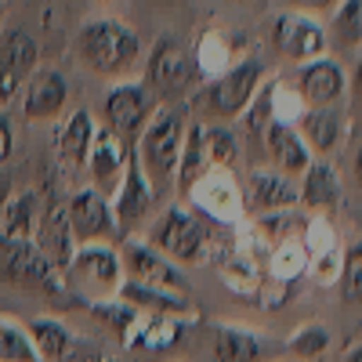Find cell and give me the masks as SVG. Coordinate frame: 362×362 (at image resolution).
Returning a JSON list of instances; mask_svg holds the SVG:
<instances>
[{
	"instance_id": "obj_1",
	"label": "cell",
	"mask_w": 362,
	"mask_h": 362,
	"mask_svg": "<svg viewBox=\"0 0 362 362\" xmlns=\"http://www.w3.org/2000/svg\"><path fill=\"white\" fill-rule=\"evenodd\" d=\"M76 58L95 76H127L141 62V37L119 18H90L76 33Z\"/></svg>"
},
{
	"instance_id": "obj_2",
	"label": "cell",
	"mask_w": 362,
	"mask_h": 362,
	"mask_svg": "<svg viewBox=\"0 0 362 362\" xmlns=\"http://www.w3.org/2000/svg\"><path fill=\"white\" fill-rule=\"evenodd\" d=\"M181 145H185V119L167 105L153 109L148 124L141 127V134L134 141V156L156 192L174 185L177 163H181Z\"/></svg>"
},
{
	"instance_id": "obj_3",
	"label": "cell",
	"mask_w": 362,
	"mask_h": 362,
	"mask_svg": "<svg viewBox=\"0 0 362 362\" xmlns=\"http://www.w3.org/2000/svg\"><path fill=\"white\" fill-rule=\"evenodd\" d=\"M261 83H264V66L257 58H239L214 80H206V87L196 95V105L199 112L210 116V124H228V119H239L247 112Z\"/></svg>"
},
{
	"instance_id": "obj_4",
	"label": "cell",
	"mask_w": 362,
	"mask_h": 362,
	"mask_svg": "<svg viewBox=\"0 0 362 362\" xmlns=\"http://www.w3.org/2000/svg\"><path fill=\"white\" fill-rule=\"evenodd\" d=\"M163 257L181 261V264H199L210 250V225L203 221V214H196L192 206H167V214L156 221L153 235H148Z\"/></svg>"
},
{
	"instance_id": "obj_5",
	"label": "cell",
	"mask_w": 362,
	"mask_h": 362,
	"mask_svg": "<svg viewBox=\"0 0 362 362\" xmlns=\"http://www.w3.org/2000/svg\"><path fill=\"white\" fill-rule=\"evenodd\" d=\"M119 283H124V261L109 243H83L76 247L69 268H66V286L83 293V297H116Z\"/></svg>"
},
{
	"instance_id": "obj_6",
	"label": "cell",
	"mask_w": 362,
	"mask_h": 362,
	"mask_svg": "<svg viewBox=\"0 0 362 362\" xmlns=\"http://www.w3.org/2000/svg\"><path fill=\"white\" fill-rule=\"evenodd\" d=\"M0 279H8L15 286H29V290H44V293H66V276L58 272L33 239L22 243H0Z\"/></svg>"
},
{
	"instance_id": "obj_7",
	"label": "cell",
	"mask_w": 362,
	"mask_h": 362,
	"mask_svg": "<svg viewBox=\"0 0 362 362\" xmlns=\"http://www.w3.org/2000/svg\"><path fill=\"white\" fill-rule=\"evenodd\" d=\"M124 279L138 283V286H153L163 293H177V297H189V279L177 272V264L170 257H163L148 239H127L124 243Z\"/></svg>"
},
{
	"instance_id": "obj_8",
	"label": "cell",
	"mask_w": 362,
	"mask_h": 362,
	"mask_svg": "<svg viewBox=\"0 0 362 362\" xmlns=\"http://www.w3.org/2000/svg\"><path fill=\"white\" fill-rule=\"evenodd\" d=\"M40 69V44L25 29H8L0 37V109L11 105L25 80Z\"/></svg>"
},
{
	"instance_id": "obj_9",
	"label": "cell",
	"mask_w": 362,
	"mask_h": 362,
	"mask_svg": "<svg viewBox=\"0 0 362 362\" xmlns=\"http://www.w3.org/2000/svg\"><path fill=\"white\" fill-rule=\"evenodd\" d=\"M192 76H196V66L189 62V51L174 37L156 40L145 62V87L156 90L160 98H177L192 87Z\"/></svg>"
},
{
	"instance_id": "obj_10",
	"label": "cell",
	"mask_w": 362,
	"mask_h": 362,
	"mask_svg": "<svg viewBox=\"0 0 362 362\" xmlns=\"http://www.w3.org/2000/svg\"><path fill=\"white\" fill-rule=\"evenodd\" d=\"M272 47H276L283 58H290V62L305 66V62L322 58L329 51V40H326V29L312 15L283 11L276 22H272Z\"/></svg>"
},
{
	"instance_id": "obj_11",
	"label": "cell",
	"mask_w": 362,
	"mask_h": 362,
	"mask_svg": "<svg viewBox=\"0 0 362 362\" xmlns=\"http://www.w3.org/2000/svg\"><path fill=\"white\" fill-rule=\"evenodd\" d=\"M153 90L145 83H116L105 98V124L116 138H124L127 145L138 141L141 127L148 124V116H153Z\"/></svg>"
},
{
	"instance_id": "obj_12",
	"label": "cell",
	"mask_w": 362,
	"mask_h": 362,
	"mask_svg": "<svg viewBox=\"0 0 362 362\" xmlns=\"http://www.w3.org/2000/svg\"><path fill=\"white\" fill-rule=\"evenodd\" d=\"M69 203V225H73V235L76 243H112L119 235V225H116V214H112V203L105 192H98L95 185L90 189H80Z\"/></svg>"
},
{
	"instance_id": "obj_13",
	"label": "cell",
	"mask_w": 362,
	"mask_h": 362,
	"mask_svg": "<svg viewBox=\"0 0 362 362\" xmlns=\"http://www.w3.org/2000/svg\"><path fill=\"white\" fill-rule=\"evenodd\" d=\"M33 243L40 247V254L62 272L76 254V235H73V225H69V203L66 199H47L44 210H37V228H33Z\"/></svg>"
},
{
	"instance_id": "obj_14",
	"label": "cell",
	"mask_w": 362,
	"mask_h": 362,
	"mask_svg": "<svg viewBox=\"0 0 362 362\" xmlns=\"http://www.w3.org/2000/svg\"><path fill=\"white\" fill-rule=\"evenodd\" d=\"M156 196H160V192L153 189V181L145 177V170H141V163H138V156H134V145H131L124 177H119V185H116V199H109L119 232L131 228V225H138L141 218H148V210H153Z\"/></svg>"
},
{
	"instance_id": "obj_15",
	"label": "cell",
	"mask_w": 362,
	"mask_h": 362,
	"mask_svg": "<svg viewBox=\"0 0 362 362\" xmlns=\"http://www.w3.org/2000/svg\"><path fill=\"white\" fill-rule=\"evenodd\" d=\"M22 116L29 124H47V119L62 116L66 112V102H69V83L58 69H37L33 76L25 80L22 87Z\"/></svg>"
},
{
	"instance_id": "obj_16",
	"label": "cell",
	"mask_w": 362,
	"mask_h": 362,
	"mask_svg": "<svg viewBox=\"0 0 362 362\" xmlns=\"http://www.w3.org/2000/svg\"><path fill=\"white\" fill-rule=\"evenodd\" d=\"M185 196H192L196 214L214 218V221H235V214L243 210V196L235 192L228 170H218V167H210L206 174H199L196 185Z\"/></svg>"
},
{
	"instance_id": "obj_17",
	"label": "cell",
	"mask_w": 362,
	"mask_h": 362,
	"mask_svg": "<svg viewBox=\"0 0 362 362\" xmlns=\"http://www.w3.org/2000/svg\"><path fill=\"white\" fill-rule=\"evenodd\" d=\"M297 95L308 105H337L348 95V73L337 58H312L297 69Z\"/></svg>"
},
{
	"instance_id": "obj_18",
	"label": "cell",
	"mask_w": 362,
	"mask_h": 362,
	"mask_svg": "<svg viewBox=\"0 0 362 362\" xmlns=\"http://www.w3.org/2000/svg\"><path fill=\"white\" fill-rule=\"evenodd\" d=\"M300 203V192L293 185V177H286L283 170H250L247 177V196H243V206L257 210V214H279V210H290Z\"/></svg>"
},
{
	"instance_id": "obj_19",
	"label": "cell",
	"mask_w": 362,
	"mask_h": 362,
	"mask_svg": "<svg viewBox=\"0 0 362 362\" xmlns=\"http://www.w3.org/2000/svg\"><path fill=\"white\" fill-rule=\"evenodd\" d=\"M127 153H131V145L124 138H116L109 127L95 131V141H90L83 167L90 170V181H95L98 192H116L119 177H124V167H127Z\"/></svg>"
},
{
	"instance_id": "obj_20",
	"label": "cell",
	"mask_w": 362,
	"mask_h": 362,
	"mask_svg": "<svg viewBox=\"0 0 362 362\" xmlns=\"http://www.w3.org/2000/svg\"><path fill=\"white\" fill-rule=\"evenodd\" d=\"M300 138H305V145L312 148V153L319 156H329L337 153L344 134H348V112L337 105H308V112L300 109Z\"/></svg>"
},
{
	"instance_id": "obj_21",
	"label": "cell",
	"mask_w": 362,
	"mask_h": 362,
	"mask_svg": "<svg viewBox=\"0 0 362 362\" xmlns=\"http://www.w3.org/2000/svg\"><path fill=\"white\" fill-rule=\"evenodd\" d=\"M261 138H264V148H268L272 163H276V170H283L286 177L305 174V167L312 163V148L305 145L300 131L283 124V119H272V124L261 131Z\"/></svg>"
},
{
	"instance_id": "obj_22",
	"label": "cell",
	"mask_w": 362,
	"mask_h": 362,
	"mask_svg": "<svg viewBox=\"0 0 362 362\" xmlns=\"http://www.w3.org/2000/svg\"><path fill=\"white\" fill-rule=\"evenodd\" d=\"M116 300L131 305L141 315H174V319H196V308L189 305V297H177V293H163L153 286H138V283H119Z\"/></svg>"
},
{
	"instance_id": "obj_23",
	"label": "cell",
	"mask_w": 362,
	"mask_h": 362,
	"mask_svg": "<svg viewBox=\"0 0 362 362\" xmlns=\"http://www.w3.org/2000/svg\"><path fill=\"white\" fill-rule=\"evenodd\" d=\"M95 119H90L87 109H73L62 124L54 131V148H58V160L66 167H83L87 163V153H90V141H95Z\"/></svg>"
},
{
	"instance_id": "obj_24",
	"label": "cell",
	"mask_w": 362,
	"mask_h": 362,
	"mask_svg": "<svg viewBox=\"0 0 362 362\" xmlns=\"http://www.w3.org/2000/svg\"><path fill=\"white\" fill-rule=\"evenodd\" d=\"M297 192H300V203H305L308 210H334L344 196L337 167L329 160H312L305 167V174H300Z\"/></svg>"
},
{
	"instance_id": "obj_25",
	"label": "cell",
	"mask_w": 362,
	"mask_h": 362,
	"mask_svg": "<svg viewBox=\"0 0 362 362\" xmlns=\"http://www.w3.org/2000/svg\"><path fill=\"white\" fill-rule=\"evenodd\" d=\"M33 228H37V196L33 192H11V199L0 210V243L33 239Z\"/></svg>"
},
{
	"instance_id": "obj_26",
	"label": "cell",
	"mask_w": 362,
	"mask_h": 362,
	"mask_svg": "<svg viewBox=\"0 0 362 362\" xmlns=\"http://www.w3.org/2000/svg\"><path fill=\"white\" fill-rule=\"evenodd\" d=\"M25 329H29V341H33V348H37L40 362H62V358L73 351V344H76L73 329H69L66 322L51 319V315L33 319Z\"/></svg>"
},
{
	"instance_id": "obj_27",
	"label": "cell",
	"mask_w": 362,
	"mask_h": 362,
	"mask_svg": "<svg viewBox=\"0 0 362 362\" xmlns=\"http://www.w3.org/2000/svg\"><path fill=\"white\" fill-rule=\"evenodd\" d=\"M261 358V337L247 326L221 322L214 326V362H257Z\"/></svg>"
},
{
	"instance_id": "obj_28",
	"label": "cell",
	"mask_w": 362,
	"mask_h": 362,
	"mask_svg": "<svg viewBox=\"0 0 362 362\" xmlns=\"http://www.w3.org/2000/svg\"><path fill=\"white\" fill-rule=\"evenodd\" d=\"M326 40L341 51H362V0H337Z\"/></svg>"
},
{
	"instance_id": "obj_29",
	"label": "cell",
	"mask_w": 362,
	"mask_h": 362,
	"mask_svg": "<svg viewBox=\"0 0 362 362\" xmlns=\"http://www.w3.org/2000/svg\"><path fill=\"white\" fill-rule=\"evenodd\" d=\"M199 141H203L206 167L228 170L235 163V156H239V138L225 124H199Z\"/></svg>"
},
{
	"instance_id": "obj_30",
	"label": "cell",
	"mask_w": 362,
	"mask_h": 362,
	"mask_svg": "<svg viewBox=\"0 0 362 362\" xmlns=\"http://www.w3.org/2000/svg\"><path fill=\"white\" fill-rule=\"evenodd\" d=\"M0 362H40L29 329L11 315H0Z\"/></svg>"
},
{
	"instance_id": "obj_31",
	"label": "cell",
	"mask_w": 362,
	"mask_h": 362,
	"mask_svg": "<svg viewBox=\"0 0 362 362\" xmlns=\"http://www.w3.org/2000/svg\"><path fill=\"white\" fill-rule=\"evenodd\" d=\"M329 329L322 322H305V326H297L293 329V337L286 341V351L297 355V358H322L329 351Z\"/></svg>"
},
{
	"instance_id": "obj_32",
	"label": "cell",
	"mask_w": 362,
	"mask_h": 362,
	"mask_svg": "<svg viewBox=\"0 0 362 362\" xmlns=\"http://www.w3.org/2000/svg\"><path fill=\"white\" fill-rule=\"evenodd\" d=\"M276 83L272 80H264L261 87H257V95L250 98V105H247V112H243V124H247V131L250 134H261L272 119H276Z\"/></svg>"
},
{
	"instance_id": "obj_33",
	"label": "cell",
	"mask_w": 362,
	"mask_h": 362,
	"mask_svg": "<svg viewBox=\"0 0 362 362\" xmlns=\"http://www.w3.org/2000/svg\"><path fill=\"white\" fill-rule=\"evenodd\" d=\"M341 297L344 305H362V239L348 243L341 261Z\"/></svg>"
},
{
	"instance_id": "obj_34",
	"label": "cell",
	"mask_w": 362,
	"mask_h": 362,
	"mask_svg": "<svg viewBox=\"0 0 362 362\" xmlns=\"http://www.w3.org/2000/svg\"><path fill=\"white\" fill-rule=\"evenodd\" d=\"M11 153H15V131H11V119L0 112V170L8 167Z\"/></svg>"
},
{
	"instance_id": "obj_35",
	"label": "cell",
	"mask_w": 362,
	"mask_h": 362,
	"mask_svg": "<svg viewBox=\"0 0 362 362\" xmlns=\"http://www.w3.org/2000/svg\"><path fill=\"white\" fill-rule=\"evenodd\" d=\"M290 11H300V15H315V11H329L337 8V0H286Z\"/></svg>"
},
{
	"instance_id": "obj_36",
	"label": "cell",
	"mask_w": 362,
	"mask_h": 362,
	"mask_svg": "<svg viewBox=\"0 0 362 362\" xmlns=\"http://www.w3.org/2000/svg\"><path fill=\"white\" fill-rule=\"evenodd\" d=\"M348 90L355 95V102L362 105V51H358V58H355V69H351V76H348Z\"/></svg>"
},
{
	"instance_id": "obj_37",
	"label": "cell",
	"mask_w": 362,
	"mask_h": 362,
	"mask_svg": "<svg viewBox=\"0 0 362 362\" xmlns=\"http://www.w3.org/2000/svg\"><path fill=\"white\" fill-rule=\"evenodd\" d=\"M11 192H15V181H11V174H8V170H0V210H4V203L11 199Z\"/></svg>"
},
{
	"instance_id": "obj_38",
	"label": "cell",
	"mask_w": 362,
	"mask_h": 362,
	"mask_svg": "<svg viewBox=\"0 0 362 362\" xmlns=\"http://www.w3.org/2000/svg\"><path fill=\"white\" fill-rule=\"evenodd\" d=\"M351 174H355L358 185H362V141L355 145V153H351Z\"/></svg>"
},
{
	"instance_id": "obj_39",
	"label": "cell",
	"mask_w": 362,
	"mask_h": 362,
	"mask_svg": "<svg viewBox=\"0 0 362 362\" xmlns=\"http://www.w3.org/2000/svg\"><path fill=\"white\" fill-rule=\"evenodd\" d=\"M344 362H362V341H358V344H355V348L344 355Z\"/></svg>"
},
{
	"instance_id": "obj_40",
	"label": "cell",
	"mask_w": 362,
	"mask_h": 362,
	"mask_svg": "<svg viewBox=\"0 0 362 362\" xmlns=\"http://www.w3.org/2000/svg\"><path fill=\"white\" fill-rule=\"evenodd\" d=\"M4 15H8V0H0V22H4Z\"/></svg>"
},
{
	"instance_id": "obj_41",
	"label": "cell",
	"mask_w": 362,
	"mask_h": 362,
	"mask_svg": "<svg viewBox=\"0 0 362 362\" xmlns=\"http://www.w3.org/2000/svg\"><path fill=\"white\" fill-rule=\"evenodd\" d=\"M87 362H112L109 355H95V358H87Z\"/></svg>"
},
{
	"instance_id": "obj_42",
	"label": "cell",
	"mask_w": 362,
	"mask_h": 362,
	"mask_svg": "<svg viewBox=\"0 0 362 362\" xmlns=\"http://www.w3.org/2000/svg\"><path fill=\"white\" fill-rule=\"evenodd\" d=\"M153 4H177V0H153Z\"/></svg>"
},
{
	"instance_id": "obj_43",
	"label": "cell",
	"mask_w": 362,
	"mask_h": 362,
	"mask_svg": "<svg viewBox=\"0 0 362 362\" xmlns=\"http://www.w3.org/2000/svg\"><path fill=\"white\" fill-rule=\"evenodd\" d=\"M102 4H109V0H102Z\"/></svg>"
}]
</instances>
